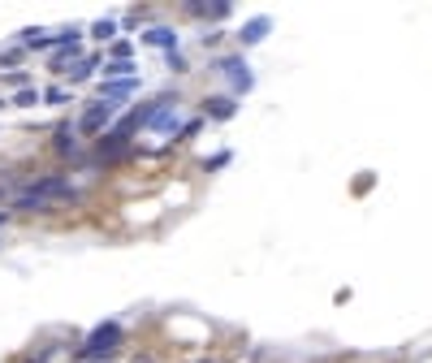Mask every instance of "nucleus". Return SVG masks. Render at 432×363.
<instances>
[{
	"label": "nucleus",
	"mask_w": 432,
	"mask_h": 363,
	"mask_svg": "<svg viewBox=\"0 0 432 363\" xmlns=\"http://www.w3.org/2000/svg\"><path fill=\"white\" fill-rule=\"evenodd\" d=\"M57 199H70V182L61 173H48L39 182H31L18 199H14V212H43L48 203H57Z\"/></svg>",
	"instance_id": "nucleus-1"
},
{
	"label": "nucleus",
	"mask_w": 432,
	"mask_h": 363,
	"mask_svg": "<svg viewBox=\"0 0 432 363\" xmlns=\"http://www.w3.org/2000/svg\"><path fill=\"white\" fill-rule=\"evenodd\" d=\"M122 346V325L117 320H104V325H95L91 333H87V342H82V359H104V354H113Z\"/></svg>",
	"instance_id": "nucleus-2"
},
{
	"label": "nucleus",
	"mask_w": 432,
	"mask_h": 363,
	"mask_svg": "<svg viewBox=\"0 0 432 363\" xmlns=\"http://www.w3.org/2000/svg\"><path fill=\"white\" fill-rule=\"evenodd\" d=\"M113 121H117V104L113 99H91L82 109V117H78V134H99L104 139V130Z\"/></svg>",
	"instance_id": "nucleus-3"
},
{
	"label": "nucleus",
	"mask_w": 432,
	"mask_h": 363,
	"mask_svg": "<svg viewBox=\"0 0 432 363\" xmlns=\"http://www.w3.org/2000/svg\"><path fill=\"white\" fill-rule=\"evenodd\" d=\"M78 57H87V52H82V31H78V26H65V31L57 35V52H52V70H61L65 61H78Z\"/></svg>",
	"instance_id": "nucleus-4"
},
{
	"label": "nucleus",
	"mask_w": 432,
	"mask_h": 363,
	"mask_svg": "<svg viewBox=\"0 0 432 363\" xmlns=\"http://www.w3.org/2000/svg\"><path fill=\"white\" fill-rule=\"evenodd\" d=\"M147 130H160V134H178V130H186V126H182V113H178V104H173V109H169V104H156V113H151Z\"/></svg>",
	"instance_id": "nucleus-5"
},
{
	"label": "nucleus",
	"mask_w": 432,
	"mask_h": 363,
	"mask_svg": "<svg viewBox=\"0 0 432 363\" xmlns=\"http://www.w3.org/2000/svg\"><path fill=\"white\" fill-rule=\"evenodd\" d=\"M216 65H221V70L230 74L234 91H242V95H247V91L255 87V78H251V70H247V61H242V57H221V61H216Z\"/></svg>",
	"instance_id": "nucleus-6"
},
{
	"label": "nucleus",
	"mask_w": 432,
	"mask_h": 363,
	"mask_svg": "<svg viewBox=\"0 0 432 363\" xmlns=\"http://www.w3.org/2000/svg\"><path fill=\"white\" fill-rule=\"evenodd\" d=\"M134 91H139V78H122V82H99L95 99H113V104H122V99H130Z\"/></svg>",
	"instance_id": "nucleus-7"
},
{
	"label": "nucleus",
	"mask_w": 432,
	"mask_h": 363,
	"mask_svg": "<svg viewBox=\"0 0 432 363\" xmlns=\"http://www.w3.org/2000/svg\"><path fill=\"white\" fill-rule=\"evenodd\" d=\"M190 13L207 18V22H221V18H230V0H190Z\"/></svg>",
	"instance_id": "nucleus-8"
},
{
	"label": "nucleus",
	"mask_w": 432,
	"mask_h": 363,
	"mask_svg": "<svg viewBox=\"0 0 432 363\" xmlns=\"http://www.w3.org/2000/svg\"><path fill=\"white\" fill-rule=\"evenodd\" d=\"M234 109H238L234 95H212V99L203 104V113H207L212 121H230V117H234Z\"/></svg>",
	"instance_id": "nucleus-9"
},
{
	"label": "nucleus",
	"mask_w": 432,
	"mask_h": 363,
	"mask_svg": "<svg viewBox=\"0 0 432 363\" xmlns=\"http://www.w3.org/2000/svg\"><path fill=\"white\" fill-rule=\"evenodd\" d=\"M147 43L160 48V52H169V57H178V35H173L169 26H151V31H147Z\"/></svg>",
	"instance_id": "nucleus-10"
},
{
	"label": "nucleus",
	"mask_w": 432,
	"mask_h": 363,
	"mask_svg": "<svg viewBox=\"0 0 432 363\" xmlns=\"http://www.w3.org/2000/svg\"><path fill=\"white\" fill-rule=\"evenodd\" d=\"M268 31H273V18H264V13H259V18H251V22L238 31V39H242V43H259Z\"/></svg>",
	"instance_id": "nucleus-11"
},
{
	"label": "nucleus",
	"mask_w": 432,
	"mask_h": 363,
	"mask_svg": "<svg viewBox=\"0 0 432 363\" xmlns=\"http://www.w3.org/2000/svg\"><path fill=\"white\" fill-rule=\"evenodd\" d=\"M95 70H99V57H95V52H87V57H78V61L70 65V82H87Z\"/></svg>",
	"instance_id": "nucleus-12"
},
{
	"label": "nucleus",
	"mask_w": 432,
	"mask_h": 363,
	"mask_svg": "<svg viewBox=\"0 0 432 363\" xmlns=\"http://www.w3.org/2000/svg\"><path fill=\"white\" fill-rule=\"evenodd\" d=\"M18 39H22V48H26V52H43V48H52V43H57V39H52L43 26H35V31H22Z\"/></svg>",
	"instance_id": "nucleus-13"
},
{
	"label": "nucleus",
	"mask_w": 432,
	"mask_h": 363,
	"mask_svg": "<svg viewBox=\"0 0 432 363\" xmlns=\"http://www.w3.org/2000/svg\"><path fill=\"white\" fill-rule=\"evenodd\" d=\"M122 78H139V70L130 61H108L104 65V82H122Z\"/></svg>",
	"instance_id": "nucleus-14"
},
{
	"label": "nucleus",
	"mask_w": 432,
	"mask_h": 363,
	"mask_svg": "<svg viewBox=\"0 0 432 363\" xmlns=\"http://www.w3.org/2000/svg\"><path fill=\"white\" fill-rule=\"evenodd\" d=\"M57 151H61V156H78V130L61 126V130H57Z\"/></svg>",
	"instance_id": "nucleus-15"
},
{
	"label": "nucleus",
	"mask_w": 432,
	"mask_h": 363,
	"mask_svg": "<svg viewBox=\"0 0 432 363\" xmlns=\"http://www.w3.org/2000/svg\"><path fill=\"white\" fill-rule=\"evenodd\" d=\"M91 35H95V39H113V35H117V22H113V18H99V22L91 26Z\"/></svg>",
	"instance_id": "nucleus-16"
},
{
	"label": "nucleus",
	"mask_w": 432,
	"mask_h": 363,
	"mask_svg": "<svg viewBox=\"0 0 432 363\" xmlns=\"http://www.w3.org/2000/svg\"><path fill=\"white\" fill-rule=\"evenodd\" d=\"M39 99H43V91H35V87H26V91H18V95H14L18 109H31V104H39Z\"/></svg>",
	"instance_id": "nucleus-17"
},
{
	"label": "nucleus",
	"mask_w": 432,
	"mask_h": 363,
	"mask_svg": "<svg viewBox=\"0 0 432 363\" xmlns=\"http://www.w3.org/2000/svg\"><path fill=\"white\" fill-rule=\"evenodd\" d=\"M5 82H9V87H18V91H26V87H31V74H26V70H9V74H5Z\"/></svg>",
	"instance_id": "nucleus-18"
},
{
	"label": "nucleus",
	"mask_w": 432,
	"mask_h": 363,
	"mask_svg": "<svg viewBox=\"0 0 432 363\" xmlns=\"http://www.w3.org/2000/svg\"><path fill=\"white\" fill-rule=\"evenodd\" d=\"M130 52H134V43L130 39H117L113 43V61H130Z\"/></svg>",
	"instance_id": "nucleus-19"
},
{
	"label": "nucleus",
	"mask_w": 432,
	"mask_h": 363,
	"mask_svg": "<svg viewBox=\"0 0 432 363\" xmlns=\"http://www.w3.org/2000/svg\"><path fill=\"white\" fill-rule=\"evenodd\" d=\"M43 99H48V104H65V99H70V91H65V87H48V91H43Z\"/></svg>",
	"instance_id": "nucleus-20"
},
{
	"label": "nucleus",
	"mask_w": 432,
	"mask_h": 363,
	"mask_svg": "<svg viewBox=\"0 0 432 363\" xmlns=\"http://www.w3.org/2000/svg\"><path fill=\"white\" fill-rule=\"evenodd\" d=\"M22 57V48H9V52H0V65H14Z\"/></svg>",
	"instance_id": "nucleus-21"
},
{
	"label": "nucleus",
	"mask_w": 432,
	"mask_h": 363,
	"mask_svg": "<svg viewBox=\"0 0 432 363\" xmlns=\"http://www.w3.org/2000/svg\"><path fill=\"white\" fill-rule=\"evenodd\" d=\"M9 217H14V212H9V207H0V225H9Z\"/></svg>",
	"instance_id": "nucleus-22"
}]
</instances>
